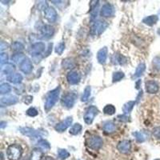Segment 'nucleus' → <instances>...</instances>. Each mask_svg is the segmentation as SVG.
Wrapping results in <instances>:
<instances>
[{"label": "nucleus", "instance_id": "f257e3e1", "mask_svg": "<svg viewBox=\"0 0 160 160\" xmlns=\"http://www.w3.org/2000/svg\"><path fill=\"white\" fill-rule=\"evenodd\" d=\"M59 95H60V87H56L55 89L52 90L51 91L48 93L47 99H46V102H45V110H49L55 105V103L58 102V99H59Z\"/></svg>", "mask_w": 160, "mask_h": 160}, {"label": "nucleus", "instance_id": "f03ea898", "mask_svg": "<svg viewBox=\"0 0 160 160\" xmlns=\"http://www.w3.org/2000/svg\"><path fill=\"white\" fill-rule=\"evenodd\" d=\"M23 154V149L20 145L11 144L7 147V155L10 160H18Z\"/></svg>", "mask_w": 160, "mask_h": 160}, {"label": "nucleus", "instance_id": "7ed1b4c3", "mask_svg": "<svg viewBox=\"0 0 160 160\" xmlns=\"http://www.w3.org/2000/svg\"><path fill=\"white\" fill-rule=\"evenodd\" d=\"M77 97L78 96L75 93L69 92L67 94H66L65 95H63V98H62V99H61L62 105L66 108H72L76 102Z\"/></svg>", "mask_w": 160, "mask_h": 160}, {"label": "nucleus", "instance_id": "20e7f679", "mask_svg": "<svg viewBox=\"0 0 160 160\" xmlns=\"http://www.w3.org/2000/svg\"><path fill=\"white\" fill-rule=\"evenodd\" d=\"M98 113H99V110L95 106H90L84 115V122L88 125H91L93 123L95 116L98 115Z\"/></svg>", "mask_w": 160, "mask_h": 160}, {"label": "nucleus", "instance_id": "39448f33", "mask_svg": "<svg viewBox=\"0 0 160 160\" xmlns=\"http://www.w3.org/2000/svg\"><path fill=\"white\" fill-rule=\"evenodd\" d=\"M108 26V24L107 22L101 21V20H98L93 24L91 26V33L93 35H99L104 31L107 27Z\"/></svg>", "mask_w": 160, "mask_h": 160}, {"label": "nucleus", "instance_id": "423d86ee", "mask_svg": "<svg viewBox=\"0 0 160 160\" xmlns=\"http://www.w3.org/2000/svg\"><path fill=\"white\" fill-rule=\"evenodd\" d=\"M87 145L91 149H99L102 146V139L99 135H91L87 139Z\"/></svg>", "mask_w": 160, "mask_h": 160}, {"label": "nucleus", "instance_id": "0eeeda50", "mask_svg": "<svg viewBox=\"0 0 160 160\" xmlns=\"http://www.w3.org/2000/svg\"><path fill=\"white\" fill-rule=\"evenodd\" d=\"M45 48H46V45H45L44 42H35L30 48V55H32V56H37V55H41L45 50Z\"/></svg>", "mask_w": 160, "mask_h": 160}, {"label": "nucleus", "instance_id": "6e6552de", "mask_svg": "<svg viewBox=\"0 0 160 160\" xmlns=\"http://www.w3.org/2000/svg\"><path fill=\"white\" fill-rule=\"evenodd\" d=\"M72 122H73V118L72 117H67L64 120L61 121L60 123H58L55 125V131H58V132L65 131L69 126H71V125L72 124Z\"/></svg>", "mask_w": 160, "mask_h": 160}, {"label": "nucleus", "instance_id": "1a4fd4ad", "mask_svg": "<svg viewBox=\"0 0 160 160\" xmlns=\"http://www.w3.org/2000/svg\"><path fill=\"white\" fill-rule=\"evenodd\" d=\"M44 17L49 23H55L57 20L58 14L55 8L48 7L44 11Z\"/></svg>", "mask_w": 160, "mask_h": 160}, {"label": "nucleus", "instance_id": "9d476101", "mask_svg": "<svg viewBox=\"0 0 160 160\" xmlns=\"http://www.w3.org/2000/svg\"><path fill=\"white\" fill-rule=\"evenodd\" d=\"M21 133L23 135H26L30 138H39L41 137L40 131H37L35 129L31 128V127H22L20 129Z\"/></svg>", "mask_w": 160, "mask_h": 160}, {"label": "nucleus", "instance_id": "9b49d317", "mask_svg": "<svg viewBox=\"0 0 160 160\" xmlns=\"http://www.w3.org/2000/svg\"><path fill=\"white\" fill-rule=\"evenodd\" d=\"M114 14H115V8L110 3L104 4L101 8V11H100V15L102 17H105V18L111 17V16L114 15Z\"/></svg>", "mask_w": 160, "mask_h": 160}, {"label": "nucleus", "instance_id": "f8f14e48", "mask_svg": "<svg viewBox=\"0 0 160 160\" xmlns=\"http://www.w3.org/2000/svg\"><path fill=\"white\" fill-rule=\"evenodd\" d=\"M19 68L22 72L24 74H30L33 70V65H32L31 61L30 60L29 58H26L22 63H20L19 65Z\"/></svg>", "mask_w": 160, "mask_h": 160}, {"label": "nucleus", "instance_id": "ddd939ff", "mask_svg": "<svg viewBox=\"0 0 160 160\" xmlns=\"http://www.w3.org/2000/svg\"><path fill=\"white\" fill-rule=\"evenodd\" d=\"M145 87H146L147 92L149 94H156L159 90V84L154 80H149V81L146 82Z\"/></svg>", "mask_w": 160, "mask_h": 160}, {"label": "nucleus", "instance_id": "4468645a", "mask_svg": "<svg viewBox=\"0 0 160 160\" xmlns=\"http://www.w3.org/2000/svg\"><path fill=\"white\" fill-rule=\"evenodd\" d=\"M18 101V98L15 96V95H6L4 97L1 98L0 103L3 107H4V106L14 105V104L17 103Z\"/></svg>", "mask_w": 160, "mask_h": 160}, {"label": "nucleus", "instance_id": "2eb2a0df", "mask_svg": "<svg viewBox=\"0 0 160 160\" xmlns=\"http://www.w3.org/2000/svg\"><path fill=\"white\" fill-rule=\"evenodd\" d=\"M66 79L70 84L71 85H75L78 84L80 82L81 79V76H80V74L77 71H70L67 75H66Z\"/></svg>", "mask_w": 160, "mask_h": 160}, {"label": "nucleus", "instance_id": "dca6fc26", "mask_svg": "<svg viewBox=\"0 0 160 160\" xmlns=\"http://www.w3.org/2000/svg\"><path fill=\"white\" fill-rule=\"evenodd\" d=\"M117 148L120 152L124 153V154L129 153L131 148V142L129 140H123V141L119 142L117 146Z\"/></svg>", "mask_w": 160, "mask_h": 160}, {"label": "nucleus", "instance_id": "f3484780", "mask_svg": "<svg viewBox=\"0 0 160 160\" xmlns=\"http://www.w3.org/2000/svg\"><path fill=\"white\" fill-rule=\"evenodd\" d=\"M108 50L107 47L101 48L97 53V58L100 64H105L107 58Z\"/></svg>", "mask_w": 160, "mask_h": 160}, {"label": "nucleus", "instance_id": "a211bd4d", "mask_svg": "<svg viewBox=\"0 0 160 160\" xmlns=\"http://www.w3.org/2000/svg\"><path fill=\"white\" fill-rule=\"evenodd\" d=\"M41 33L43 38L50 39L55 34V29L50 25H44L41 29Z\"/></svg>", "mask_w": 160, "mask_h": 160}, {"label": "nucleus", "instance_id": "6ab92c4d", "mask_svg": "<svg viewBox=\"0 0 160 160\" xmlns=\"http://www.w3.org/2000/svg\"><path fill=\"white\" fill-rule=\"evenodd\" d=\"M62 66L64 69H73L76 66V63L72 58H66L63 60Z\"/></svg>", "mask_w": 160, "mask_h": 160}, {"label": "nucleus", "instance_id": "aec40b11", "mask_svg": "<svg viewBox=\"0 0 160 160\" xmlns=\"http://www.w3.org/2000/svg\"><path fill=\"white\" fill-rule=\"evenodd\" d=\"M116 130L115 124L114 123L111 121L107 122L103 125V131H105L107 134H111L113 132H115Z\"/></svg>", "mask_w": 160, "mask_h": 160}, {"label": "nucleus", "instance_id": "412c9836", "mask_svg": "<svg viewBox=\"0 0 160 160\" xmlns=\"http://www.w3.org/2000/svg\"><path fill=\"white\" fill-rule=\"evenodd\" d=\"M158 20H159V17L157 15H150L143 18L142 23L147 26H153L157 23Z\"/></svg>", "mask_w": 160, "mask_h": 160}, {"label": "nucleus", "instance_id": "4be33fe9", "mask_svg": "<svg viewBox=\"0 0 160 160\" xmlns=\"http://www.w3.org/2000/svg\"><path fill=\"white\" fill-rule=\"evenodd\" d=\"M23 75L19 73H15L13 74V75H11L7 78L8 80L14 84L20 83L23 81Z\"/></svg>", "mask_w": 160, "mask_h": 160}, {"label": "nucleus", "instance_id": "5701e85b", "mask_svg": "<svg viewBox=\"0 0 160 160\" xmlns=\"http://www.w3.org/2000/svg\"><path fill=\"white\" fill-rule=\"evenodd\" d=\"M15 70V66L12 63H7L2 66V73L5 75H10Z\"/></svg>", "mask_w": 160, "mask_h": 160}, {"label": "nucleus", "instance_id": "b1692460", "mask_svg": "<svg viewBox=\"0 0 160 160\" xmlns=\"http://www.w3.org/2000/svg\"><path fill=\"white\" fill-rule=\"evenodd\" d=\"M134 105H135V101H129V102H126L123 105V112L126 115H128L129 113L132 110V109L134 108Z\"/></svg>", "mask_w": 160, "mask_h": 160}, {"label": "nucleus", "instance_id": "393cba45", "mask_svg": "<svg viewBox=\"0 0 160 160\" xmlns=\"http://www.w3.org/2000/svg\"><path fill=\"white\" fill-rule=\"evenodd\" d=\"M82 129H83V127H82L80 124L75 123L71 126V128L69 131V133L72 134V135H77V134H79L81 132Z\"/></svg>", "mask_w": 160, "mask_h": 160}, {"label": "nucleus", "instance_id": "a878e982", "mask_svg": "<svg viewBox=\"0 0 160 160\" xmlns=\"http://www.w3.org/2000/svg\"><path fill=\"white\" fill-rule=\"evenodd\" d=\"M11 48L15 52H21L24 50V45L20 42H14L11 44Z\"/></svg>", "mask_w": 160, "mask_h": 160}, {"label": "nucleus", "instance_id": "bb28decb", "mask_svg": "<svg viewBox=\"0 0 160 160\" xmlns=\"http://www.w3.org/2000/svg\"><path fill=\"white\" fill-rule=\"evenodd\" d=\"M11 91V85L7 83L1 84L0 86V94L4 95V94H7Z\"/></svg>", "mask_w": 160, "mask_h": 160}, {"label": "nucleus", "instance_id": "cd10ccee", "mask_svg": "<svg viewBox=\"0 0 160 160\" xmlns=\"http://www.w3.org/2000/svg\"><path fill=\"white\" fill-rule=\"evenodd\" d=\"M116 111L115 107H114L111 104H109V105H107L105 107L103 108V112L106 115H114Z\"/></svg>", "mask_w": 160, "mask_h": 160}, {"label": "nucleus", "instance_id": "c85d7f7f", "mask_svg": "<svg viewBox=\"0 0 160 160\" xmlns=\"http://www.w3.org/2000/svg\"><path fill=\"white\" fill-rule=\"evenodd\" d=\"M25 58H26L25 55L23 54H22V53H16V54L12 55V57H11V59L15 63H19V62L22 63Z\"/></svg>", "mask_w": 160, "mask_h": 160}, {"label": "nucleus", "instance_id": "c756f323", "mask_svg": "<svg viewBox=\"0 0 160 160\" xmlns=\"http://www.w3.org/2000/svg\"><path fill=\"white\" fill-rule=\"evenodd\" d=\"M146 70V65L144 63H140L136 68V71L134 73V77H140Z\"/></svg>", "mask_w": 160, "mask_h": 160}, {"label": "nucleus", "instance_id": "7c9ffc66", "mask_svg": "<svg viewBox=\"0 0 160 160\" xmlns=\"http://www.w3.org/2000/svg\"><path fill=\"white\" fill-rule=\"evenodd\" d=\"M42 156V152L41 150L34 149L31 154V160H41Z\"/></svg>", "mask_w": 160, "mask_h": 160}, {"label": "nucleus", "instance_id": "2f4dec72", "mask_svg": "<svg viewBox=\"0 0 160 160\" xmlns=\"http://www.w3.org/2000/svg\"><path fill=\"white\" fill-rule=\"evenodd\" d=\"M91 87H90V86L86 87V88L84 89L83 96H82L81 100L83 102H86V101L89 99L90 95H91Z\"/></svg>", "mask_w": 160, "mask_h": 160}, {"label": "nucleus", "instance_id": "473e14b6", "mask_svg": "<svg viewBox=\"0 0 160 160\" xmlns=\"http://www.w3.org/2000/svg\"><path fill=\"white\" fill-rule=\"evenodd\" d=\"M123 77H124L123 72H122V71H117V72H115V73L113 74L112 80L114 83H115V82L120 81L121 79H123Z\"/></svg>", "mask_w": 160, "mask_h": 160}, {"label": "nucleus", "instance_id": "72a5a7b5", "mask_svg": "<svg viewBox=\"0 0 160 160\" xmlns=\"http://www.w3.org/2000/svg\"><path fill=\"white\" fill-rule=\"evenodd\" d=\"M133 135H134V138L136 139V140L139 142H144L145 139H146V136H145L142 133L139 132V131H135V132H134V133H133Z\"/></svg>", "mask_w": 160, "mask_h": 160}, {"label": "nucleus", "instance_id": "f704fd0d", "mask_svg": "<svg viewBox=\"0 0 160 160\" xmlns=\"http://www.w3.org/2000/svg\"><path fill=\"white\" fill-rule=\"evenodd\" d=\"M64 49H65V43L63 42H60V43H58V44L56 46V47H55V53L61 55L63 54V51H64Z\"/></svg>", "mask_w": 160, "mask_h": 160}, {"label": "nucleus", "instance_id": "c9c22d12", "mask_svg": "<svg viewBox=\"0 0 160 160\" xmlns=\"http://www.w3.org/2000/svg\"><path fill=\"white\" fill-rule=\"evenodd\" d=\"M8 61V55L7 53L2 52L0 54V63H1V65L3 66L7 64Z\"/></svg>", "mask_w": 160, "mask_h": 160}, {"label": "nucleus", "instance_id": "e433bc0d", "mask_svg": "<svg viewBox=\"0 0 160 160\" xmlns=\"http://www.w3.org/2000/svg\"><path fill=\"white\" fill-rule=\"evenodd\" d=\"M26 115L31 117H35L38 115V110L34 107L29 108L28 110H26Z\"/></svg>", "mask_w": 160, "mask_h": 160}, {"label": "nucleus", "instance_id": "4c0bfd02", "mask_svg": "<svg viewBox=\"0 0 160 160\" xmlns=\"http://www.w3.org/2000/svg\"><path fill=\"white\" fill-rule=\"evenodd\" d=\"M153 65L155 66V69H157L159 71H160V57L157 56L153 59Z\"/></svg>", "mask_w": 160, "mask_h": 160}, {"label": "nucleus", "instance_id": "58836bf2", "mask_svg": "<svg viewBox=\"0 0 160 160\" xmlns=\"http://www.w3.org/2000/svg\"><path fill=\"white\" fill-rule=\"evenodd\" d=\"M152 134L156 139H160V126H156L153 129Z\"/></svg>", "mask_w": 160, "mask_h": 160}, {"label": "nucleus", "instance_id": "ea45409f", "mask_svg": "<svg viewBox=\"0 0 160 160\" xmlns=\"http://www.w3.org/2000/svg\"><path fill=\"white\" fill-rule=\"evenodd\" d=\"M38 144H39V146H41V147H45V148H47V149H49L50 148V144L48 143L46 140H44V139H42V140H39V142H38Z\"/></svg>", "mask_w": 160, "mask_h": 160}, {"label": "nucleus", "instance_id": "a19ab883", "mask_svg": "<svg viewBox=\"0 0 160 160\" xmlns=\"http://www.w3.org/2000/svg\"><path fill=\"white\" fill-rule=\"evenodd\" d=\"M23 101L24 103H26V104H30V103H31L32 101H33V97L31 96V95H26L25 97L23 99Z\"/></svg>", "mask_w": 160, "mask_h": 160}, {"label": "nucleus", "instance_id": "79ce46f5", "mask_svg": "<svg viewBox=\"0 0 160 160\" xmlns=\"http://www.w3.org/2000/svg\"><path fill=\"white\" fill-rule=\"evenodd\" d=\"M129 116L126 114H124L123 115H118V119L119 121H123V122H128L129 121Z\"/></svg>", "mask_w": 160, "mask_h": 160}, {"label": "nucleus", "instance_id": "37998d69", "mask_svg": "<svg viewBox=\"0 0 160 160\" xmlns=\"http://www.w3.org/2000/svg\"><path fill=\"white\" fill-rule=\"evenodd\" d=\"M58 154H59V156L62 158H66L69 155L68 152L66 150H60Z\"/></svg>", "mask_w": 160, "mask_h": 160}, {"label": "nucleus", "instance_id": "c03bdc74", "mask_svg": "<svg viewBox=\"0 0 160 160\" xmlns=\"http://www.w3.org/2000/svg\"><path fill=\"white\" fill-rule=\"evenodd\" d=\"M7 47H8V44L7 43V42H1V45H0V50H1V51H2V52H3V50L7 49Z\"/></svg>", "mask_w": 160, "mask_h": 160}, {"label": "nucleus", "instance_id": "a18cd8bd", "mask_svg": "<svg viewBox=\"0 0 160 160\" xmlns=\"http://www.w3.org/2000/svg\"><path fill=\"white\" fill-rule=\"evenodd\" d=\"M7 125V123L6 122H1V123H0V127L1 128H4Z\"/></svg>", "mask_w": 160, "mask_h": 160}, {"label": "nucleus", "instance_id": "49530a36", "mask_svg": "<svg viewBox=\"0 0 160 160\" xmlns=\"http://www.w3.org/2000/svg\"><path fill=\"white\" fill-rule=\"evenodd\" d=\"M140 83H141V81H140V80H139V81L136 83V88L137 89H139V84Z\"/></svg>", "mask_w": 160, "mask_h": 160}, {"label": "nucleus", "instance_id": "de8ad7c7", "mask_svg": "<svg viewBox=\"0 0 160 160\" xmlns=\"http://www.w3.org/2000/svg\"><path fill=\"white\" fill-rule=\"evenodd\" d=\"M159 15H160V11H159Z\"/></svg>", "mask_w": 160, "mask_h": 160}]
</instances>
